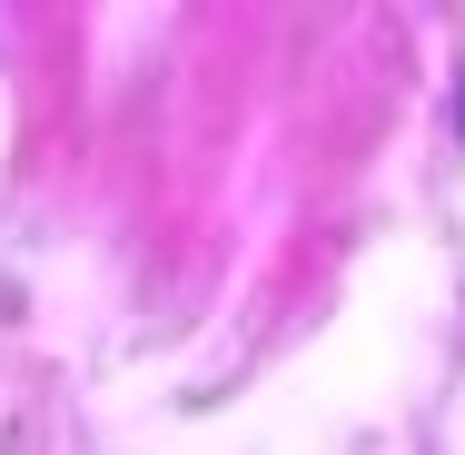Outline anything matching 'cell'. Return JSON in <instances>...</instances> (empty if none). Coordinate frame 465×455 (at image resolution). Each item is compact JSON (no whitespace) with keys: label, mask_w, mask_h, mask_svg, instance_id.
Masks as SVG:
<instances>
[]
</instances>
